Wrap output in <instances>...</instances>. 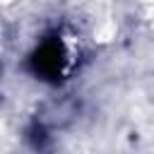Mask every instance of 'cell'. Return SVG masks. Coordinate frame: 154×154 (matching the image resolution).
<instances>
[{
	"instance_id": "6da1fadb",
	"label": "cell",
	"mask_w": 154,
	"mask_h": 154,
	"mask_svg": "<svg viewBox=\"0 0 154 154\" xmlns=\"http://www.w3.org/2000/svg\"><path fill=\"white\" fill-rule=\"evenodd\" d=\"M38 55H41V58H36V60H38V65H41L46 72H60V65H63V48H60L58 43L43 46V51H41Z\"/></svg>"
}]
</instances>
